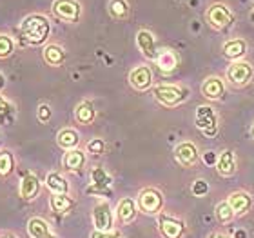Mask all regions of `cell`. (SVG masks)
<instances>
[{
	"mask_svg": "<svg viewBox=\"0 0 254 238\" xmlns=\"http://www.w3.org/2000/svg\"><path fill=\"white\" fill-rule=\"evenodd\" d=\"M51 26L49 20L42 15H29L22 20L18 35L24 46H40L48 40Z\"/></svg>",
	"mask_w": 254,
	"mask_h": 238,
	"instance_id": "6da1fadb",
	"label": "cell"
},
{
	"mask_svg": "<svg viewBox=\"0 0 254 238\" xmlns=\"http://www.w3.org/2000/svg\"><path fill=\"white\" fill-rule=\"evenodd\" d=\"M153 95H154V98H156V102H160L162 106L176 107V106H180L182 102L187 100L189 91H187L186 87H180V85L162 84V85H156V87H154Z\"/></svg>",
	"mask_w": 254,
	"mask_h": 238,
	"instance_id": "7a4b0ae2",
	"label": "cell"
},
{
	"mask_svg": "<svg viewBox=\"0 0 254 238\" xmlns=\"http://www.w3.org/2000/svg\"><path fill=\"white\" fill-rule=\"evenodd\" d=\"M136 204L143 215H160L164 209V195L156 187H145L138 193Z\"/></svg>",
	"mask_w": 254,
	"mask_h": 238,
	"instance_id": "3957f363",
	"label": "cell"
},
{
	"mask_svg": "<svg viewBox=\"0 0 254 238\" xmlns=\"http://www.w3.org/2000/svg\"><path fill=\"white\" fill-rule=\"evenodd\" d=\"M156 226H158V233L162 235V238H182L186 235V222L171 213H160Z\"/></svg>",
	"mask_w": 254,
	"mask_h": 238,
	"instance_id": "277c9868",
	"label": "cell"
},
{
	"mask_svg": "<svg viewBox=\"0 0 254 238\" xmlns=\"http://www.w3.org/2000/svg\"><path fill=\"white\" fill-rule=\"evenodd\" d=\"M93 226L95 231H104V233L115 231V211L107 202H98L93 207Z\"/></svg>",
	"mask_w": 254,
	"mask_h": 238,
	"instance_id": "5b68a950",
	"label": "cell"
},
{
	"mask_svg": "<svg viewBox=\"0 0 254 238\" xmlns=\"http://www.w3.org/2000/svg\"><path fill=\"white\" fill-rule=\"evenodd\" d=\"M196 127L205 137H214L218 133V115L211 106H200L194 115Z\"/></svg>",
	"mask_w": 254,
	"mask_h": 238,
	"instance_id": "8992f818",
	"label": "cell"
},
{
	"mask_svg": "<svg viewBox=\"0 0 254 238\" xmlns=\"http://www.w3.org/2000/svg\"><path fill=\"white\" fill-rule=\"evenodd\" d=\"M254 77V69L249 62H244V60H236L229 66L227 69V80L229 84H233L234 87H244L253 80Z\"/></svg>",
	"mask_w": 254,
	"mask_h": 238,
	"instance_id": "52a82bcc",
	"label": "cell"
},
{
	"mask_svg": "<svg viewBox=\"0 0 254 238\" xmlns=\"http://www.w3.org/2000/svg\"><path fill=\"white\" fill-rule=\"evenodd\" d=\"M111 184H113L111 175L104 167L95 165L91 169V185L87 187V193L89 195L95 193V195H100V196L111 195Z\"/></svg>",
	"mask_w": 254,
	"mask_h": 238,
	"instance_id": "ba28073f",
	"label": "cell"
},
{
	"mask_svg": "<svg viewBox=\"0 0 254 238\" xmlns=\"http://www.w3.org/2000/svg\"><path fill=\"white\" fill-rule=\"evenodd\" d=\"M80 4L74 0H55L53 13L64 22H76L80 18Z\"/></svg>",
	"mask_w": 254,
	"mask_h": 238,
	"instance_id": "9c48e42d",
	"label": "cell"
},
{
	"mask_svg": "<svg viewBox=\"0 0 254 238\" xmlns=\"http://www.w3.org/2000/svg\"><path fill=\"white\" fill-rule=\"evenodd\" d=\"M207 20L216 29H227L233 24V13L223 4H214L207 11Z\"/></svg>",
	"mask_w": 254,
	"mask_h": 238,
	"instance_id": "30bf717a",
	"label": "cell"
},
{
	"mask_svg": "<svg viewBox=\"0 0 254 238\" xmlns=\"http://www.w3.org/2000/svg\"><path fill=\"white\" fill-rule=\"evenodd\" d=\"M138 211H140V209H138L136 200L126 196V198H122V200L118 202L115 217H117V220L122 224V226H129V224H132L134 220H136Z\"/></svg>",
	"mask_w": 254,
	"mask_h": 238,
	"instance_id": "8fae6325",
	"label": "cell"
},
{
	"mask_svg": "<svg viewBox=\"0 0 254 238\" xmlns=\"http://www.w3.org/2000/svg\"><path fill=\"white\" fill-rule=\"evenodd\" d=\"M198 159H200V153L192 142H182L176 146L175 149V160L182 167H192V165L198 164Z\"/></svg>",
	"mask_w": 254,
	"mask_h": 238,
	"instance_id": "7c38bea8",
	"label": "cell"
},
{
	"mask_svg": "<svg viewBox=\"0 0 254 238\" xmlns=\"http://www.w3.org/2000/svg\"><path fill=\"white\" fill-rule=\"evenodd\" d=\"M129 84L132 89L147 91L153 85V71L149 66H138L129 73Z\"/></svg>",
	"mask_w": 254,
	"mask_h": 238,
	"instance_id": "4fadbf2b",
	"label": "cell"
},
{
	"mask_svg": "<svg viewBox=\"0 0 254 238\" xmlns=\"http://www.w3.org/2000/svg\"><path fill=\"white\" fill-rule=\"evenodd\" d=\"M40 189H42V182L37 175L33 173H26L22 176L20 185H18V193H20V198L31 202L35 200L38 195H40Z\"/></svg>",
	"mask_w": 254,
	"mask_h": 238,
	"instance_id": "5bb4252c",
	"label": "cell"
},
{
	"mask_svg": "<svg viewBox=\"0 0 254 238\" xmlns=\"http://www.w3.org/2000/svg\"><path fill=\"white\" fill-rule=\"evenodd\" d=\"M227 202H229V206L233 207V211L236 213V217H244V215H247L254 204L253 196H251L247 191H242V189L233 191V193L229 195Z\"/></svg>",
	"mask_w": 254,
	"mask_h": 238,
	"instance_id": "9a60e30c",
	"label": "cell"
},
{
	"mask_svg": "<svg viewBox=\"0 0 254 238\" xmlns=\"http://www.w3.org/2000/svg\"><path fill=\"white\" fill-rule=\"evenodd\" d=\"M136 46L147 60H156V57H158V48H156V40H154V35L151 31L140 29V31L136 33Z\"/></svg>",
	"mask_w": 254,
	"mask_h": 238,
	"instance_id": "2e32d148",
	"label": "cell"
},
{
	"mask_svg": "<svg viewBox=\"0 0 254 238\" xmlns=\"http://www.w3.org/2000/svg\"><path fill=\"white\" fill-rule=\"evenodd\" d=\"M201 95L207 100H222L225 95V84L220 77H207L201 84Z\"/></svg>",
	"mask_w": 254,
	"mask_h": 238,
	"instance_id": "e0dca14e",
	"label": "cell"
},
{
	"mask_svg": "<svg viewBox=\"0 0 254 238\" xmlns=\"http://www.w3.org/2000/svg\"><path fill=\"white\" fill-rule=\"evenodd\" d=\"M236 169L238 167H236V157H234V153L231 149H223L222 153L218 155V162H216L218 175L229 178V176H233L236 173Z\"/></svg>",
	"mask_w": 254,
	"mask_h": 238,
	"instance_id": "ac0fdd59",
	"label": "cell"
},
{
	"mask_svg": "<svg viewBox=\"0 0 254 238\" xmlns=\"http://www.w3.org/2000/svg\"><path fill=\"white\" fill-rule=\"evenodd\" d=\"M27 235L31 238H59L42 217H33L27 220Z\"/></svg>",
	"mask_w": 254,
	"mask_h": 238,
	"instance_id": "d6986e66",
	"label": "cell"
},
{
	"mask_svg": "<svg viewBox=\"0 0 254 238\" xmlns=\"http://www.w3.org/2000/svg\"><path fill=\"white\" fill-rule=\"evenodd\" d=\"M46 185L51 191V195H69V182L67 178L60 173H48L46 176Z\"/></svg>",
	"mask_w": 254,
	"mask_h": 238,
	"instance_id": "ffe728a7",
	"label": "cell"
},
{
	"mask_svg": "<svg viewBox=\"0 0 254 238\" xmlns=\"http://www.w3.org/2000/svg\"><path fill=\"white\" fill-rule=\"evenodd\" d=\"M62 164L69 171H80L85 165V153L82 149H69L62 159Z\"/></svg>",
	"mask_w": 254,
	"mask_h": 238,
	"instance_id": "44dd1931",
	"label": "cell"
},
{
	"mask_svg": "<svg viewBox=\"0 0 254 238\" xmlns=\"http://www.w3.org/2000/svg\"><path fill=\"white\" fill-rule=\"evenodd\" d=\"M247 53V42L242 40V38H234V40H229V42L223 44V55L231 60H240L244 55Z\"/></svg>",
	"mask_w": 254,
	"mask_h": 238,
	"instance_id": "7402d4cb",
	"label": "cell"
},
{
	"mask_svg": "<svg viewBox=\"0 0 254 238\" xmlns=\"http://www.w3.org/2000/svg\"><path fill=\"white\" fill-rule=\"evenodd\" d=\"M154 62H156L160 71L171 73V71H175L176 66H178V57H176L175 51H171V49H160L158 57H156Z\"/></svg>",
	"mask_w": 254,
	"mask_h": 238,
	"instance_id": "603a6c76",
	"label": "cell"
},
{
	"mask_svg": "<svg viewBox=\"0 0 254 238\" xmlns=\"http://www.w3.org/2000/svg\"><path fill=\"white\" fill-rule=\"evenodd\" d=\"M57 144L62 149H65V151L76 149L80 144V135L74 129H71V127H65V129L59 131V135H57Z\"/></svg>",
	"mask_w": 254,
	"mask_h": 238,
	"instance_id": "cb8c5ba5",
	"label": "cell"
},
{
	"mask_svg": "<svg viewBox=\"0 0 254 238\" xmlns=\"http://www.w3.org/2000/svg\"><path fill=\"white\" fill-rule=\"evenodd\" d=\"M95 117H96L95 106H93L89 100L80 102L78 106H76V109H74V118H76V122L82 124V126H89L91 122L95 120Z\"/></svg>",
	"mask_w": 254,
	"mask_h": 238,
	"instance_id": "d4e9b609",
	"label": "cell"
},
{
	"mask_svg": "<svg viewBox=\"0 0 254 238\" xmlns=\"http://www.w3.org/2000/svg\"><path fill=\"white\" fill-rule=\"evenodd\" d=\"M42 57H44V60L49 64V66L59 68V66H62V64H64V60H65V51H64L60 46H57V44H49V46H46V48H44Z\"/></svg>",
	"mask_w": 254,
	"mask_h": 238,
	"instance_id": "484cf974",
	"label": "cell"
},
{
	"mask_svg": "<svg viewBox=\"0 0 254 238\" xmlns=\"http://www.w3.org/2000/svg\"><path fill=\"white\" fill-rule=\"evenodd\" d=\"M74 204H76V202H74L69 195H51V198H49V206H51V209H53L55 213H59V215L69 213L74 207Z\"/></svg>",
	"mask_w": 254,
	"mask_h": 238,
	"instance_id": "4316f807",
	"label": "cell"
},
{
	"mask_svg": "<svg viewBox=\"0 0 254 238\" xmlns=\"http://www.w3.org/2000/svg\"><path fill=\"white\" fill-rule=\"evenodd\" d=\"M15 171V157L9 149L0 151V178H7Z\"/></svg>",
	"mask_w": 254,
	"mask_h": 238,
	"instance_id": "83f0119b",
	"label": "cell"
},
{
	"mask_svg": "<svg viewBox=\"0 0 254 238\" xmlns=\"http://www.w3.org/2000/svg\"><path fill=\"white\" fill-rule=\"evenodd\" d=\"M214 215H216V220L220 224H231L236 217V213L233 211V207L229 206L227 200H222L214 209Z\"/></svg>",
	"mask_w": 254,
	"mask_h": 238,
	"instance_id": "f1b7e54d",
	"label": "cell"
},
{
	"mask_svg": "<svg viewBox=\"0 0 254 238\" xmlns=\"http://www.w3.org/2000/svg\"><path fill=\"white\" fill-rule=\"evenodd\" d=\"M107 7H109L111 16L117 18V20H124L129 15V4H127V0H111Z\"/></svg>",
	"mask_w": 254,
	"mask_h": 238,
	"instance_id": "f546056e",
	"label": "cell"
},
{
	"mask_svg": "<svg viewBox=\"0 0 254 238\" xmlns=\"http://www.w3.org/2000/svg\"><path fill=\"white\" fill-rule=\"evenodd\" d=\"M15 51V42H13V38L9 35H4V33H0V59H7L11 57Z\"/></svg>",
	"mask_w": 254,
	"mask_h": 238,
	"instance_id": "4dcf8cb0",
	"label": "cell"
},
{
	"mask_svg": "<svg viewBox=\"0 0 254 238\" xmlns=\"http://www.w3.org/2000/svg\"><path fill=\"white\" fill-rule=\"evenodd\" d=\"M13 115H15L13 104H11L9 100H5L4 96L0 95V122H2V124H4V122L9 124V122L13 120Z\"/></svg>",
	"mask_w": 254,
	"mask_h": 238,
	"instance_id": "1f68e13d",
	"label": "cell"
},
{
	"mask_svg": "<svg viewBox=\"0 0 254 238\" xmlns=\"http://www.w3.org/2000/svg\"><path fill=\"white\" fill-rule=\"evenodd\" d=\"M85 149H87V153L93 155V157H100V155L106 151V142H104L102 138H93V140L87 142Z\"/></svg>",
	"mask_w": 254,
	"mask_h": 238,
	"instance_id": "d6a6232c",
	"label": "cell"
},
{
	"mask_svg": "<svg viewBox=\"0 0 254 238\" xmlns=\"http://www.w3.org/2000/svg\"><path fill=\"white\" fill-rule=\"evenodd\" d=\"M190 191H192V195L194 196H205L209 193V184H207L203 178H198L192 182L190 185Z\"/></svg>",
	"mask_w": 254,
	"mask_h": 238,
	"instance_id": "836d02e7",
	"label": "cell"
},
{
	"mask_svg": "<svg viewBox=\"0 0 254 238\" xmlns=\"http://www.w3.org/2000/svg\"><path fill=\"white\" fill-rule=\"evenodd\" d=\"M37 117L42 124H48V122L51 120V107H49L48 104H40L37 109Z\"/></svg>",
	"mask_w": 254,
	"mask_h": 238,
	"instance_id": "e575fe53",
	"label": "cell"
},
{
	"mask_svg": "<svg viewBox=\"0 0 254 238\" xmlns=\"http://www.w3.org/2000/svg\"><path fill=\"white\" fill-rule=\"evenodd\" d=\"M91 238H122V235L117 233V231H109V233H104V231H93Z\"/></svg>",
	"mask_w": 254,
	"mask_h": 238,
	"instance_id": "d590c367",
	"label": "cell"
},
{
	"mask_svg": "<svg viewBox=\"0 0 254 238\" xmlns=\"http://www.w3.org/2000/svg\"><path fill=\"white\" fill-rule=\"evenodd\" d=\"M203 162H205L207 165H216L218 155L212 153V151H207V153H203Z\"/></svg>",
	"mask_w": 254,
	"mask_h": 238,
	"instance_id": "8d00e7d4",
	"label": "cell"
},
{
	"mask_svg": "<svg viewBox=\"0 0 254 238\" xmlns=\"http://www.w3.org/2000/svg\"><path fill=\"white\" fill-rule=\"evenodd\" d=\"M209 238H231V237L225 235V233H222V231H214V233L209 235Z\"/></svg>",
	"mask_w": 254,
	"mask_h": 238,
	"instance_id": "74e56055",
	"label": "cell"
},
{
	"mask_svg": "<svg viewBox=\"0 0 254 238\" xmlns=\"http://www.w3.org/2000/svg\"><path fill=\"white\" fill-rule=\"evenodd\" d=\"M0 238H18L15 233H9V231H5V233H0Z\"/></svg>",
	"mask_w": 254,
	"mask_h": 238,
	"instance_id": "f35d334b",
	"label": "cell"
},
{
	"mask_svg": "<svg viewBox=\"0 0 254 238\" xmlns=\"http://www.w3.org/2000/svg\"><path fill=\"white\" fill-rule=\"evenodd\" d=\"M234 238H247V233H245V231H236Z\"/></svg>",
	"mask_w": 254,
	"mask_h": 238,
	"instance_id": "ab89813d",
	"label": "cell"
},
{
	"mask_svg": "<svg viewBox=\"0 0 254 238\" xmlns=\"http://www.w3.org/2000/svg\"><path fill=\"white\" fill-rule=\"evenodd\" d=\"M4 87H5V77L2 73H0V91L4 89Z\"/></svg>",
	"mask_w": 254,
	"mask_h": 238,
	"instance_id": "60d3db41",
	"label": "cell"
},
{
	"mask_svg": "<svg viewBox=\"0 0 254 238\" xmlns=\"http://www.w3.org/2000/svg\"><path fill=\"white\" fill-rule=\"evenodd\" d=\"M251 22H253V24H254V11H253V13H251Z\"/></svg>",
	"mask_w": 254,
	"mask_h": 238,
	"instance_id": "b9f144b4",
	"label": "cell"
},
{
	"mask_svg": "<svg viewBox=\"0 0 254 238\" xmlns=\"http://www.w3.org/2000/svg\"><path fill=\"white\" fill-rule=\"evenodd\" d=\"M251 135H253V138H254V126H253V129H251Z\"/></svg>",
	"mask_w": 254,
	"mask_h": 238,
	"instance_id": "7bdbcfd3",
	"label": "cell"
}]
</instances>
